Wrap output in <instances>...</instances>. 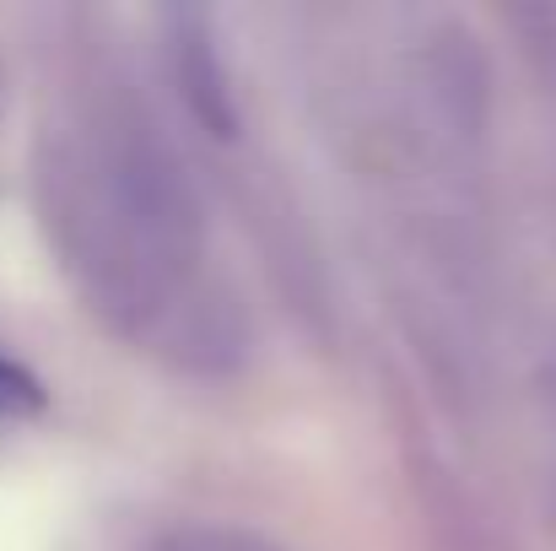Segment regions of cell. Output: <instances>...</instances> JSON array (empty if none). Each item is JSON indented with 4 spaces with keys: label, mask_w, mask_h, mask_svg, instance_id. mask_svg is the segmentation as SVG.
<instances>
[{
    "label": "cell",
    "mask_w": 556,
    "mask_h": 551,
    "mask_svg": "<svg viewBox=\"0 0 556 551\" xmlns=\"http://www.w3.org/2000/svg\"><path fill=\"white\" fill-rule=\"evenodd\" d=\"M43 400H49L43 384H38L22 363H11V358L0 352V416H5V422H16V416H38Z\"/></svg>",
    "instance_id": "1"
}]
</instances>
